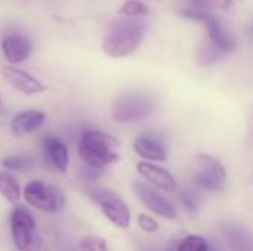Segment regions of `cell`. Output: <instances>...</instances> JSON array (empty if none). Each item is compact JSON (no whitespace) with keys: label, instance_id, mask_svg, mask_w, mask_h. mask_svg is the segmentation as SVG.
<instances>
[{"label":"cell","instance_id":"obj_15","mask_svg":"<svg viewBox=\"0 0 253 251\" xmlns=\"http://www.w3.org/2000/svg\"><path fill=\"white\" fill-rule=\"evenodd\" d=\"M43 151H44L46 160L49 161L50 166H53L59 173L67 172L68 163H70V155H68L67 145L61 139L47 136L43 141Z\"/></svg>","mask_w":253,"mask_h":251},{"label":"cell","instance_id":"obj_1","mask_svg":"<svg viewBox=\"0 0 253 251\" xmlns=\"http://www.w3.org/2000/svg\"><path fill=\"white\" fill-rule=\"evenodd\" d=\"M119 142L102 130L87 129L83 132L79 143V155L90 169H104L119 161L116 148Z\"/></svg>","mask_w":253,"mask_h":251},{"label":"cell","instance_id":"obj_2","mask_svg":"<svg viewBox=\"0 0 253 251\" xmlns=\"http://www.w3.org/2000/svg\"><path fill=\"white\" fill-rule=\"evenodd\" d=\"M145 34V27L139 21H120L110 27L102 41V50L110 58H126L136 52Z\"/></svg>","mask_w":253,"mask_h":251},{"label":"cell","instance_id":"obj_11","mask_svg":"<svg viewBox=\"0 0 253 251\" xmlns=\"http://www.w3.org/2000/svg\"><path fill=\"white\" fill-rule=\"evenodd\" d=\"M136 172L153 186L162 189V191H173L176 188V180L163 167H159L148 161H139L136 164Z\"/></svg>","mask_w":253,"mask_h":251},{"label":"cell","instance_id":"obj_20","mask_svg":"<svg viewBox=\"0 0 253 251\" xmlns=\"http://www.w3.org/2000/svg\"><path fill=\"white\" fill-rule=\"evenodd\" d=\"M4 169L16 170V172H27L33 167V160L24 155H12L1 161Z\"/></svg>","mask_w":253,"mask_h":251},{"label":"cell","instance_id":"obj_4","mask_svg":"<svg viewBox=\"0 0 253 251\" xmlns=\"http://www.w3.org/2000/svg\"><path fill=\"white\" fill-rule=\"evenodd\" d=\"M154 109L153 101L145 95H126L114 101L111 114L120 123H133L145 120Z\"/></svg>","mask_w":253,"mask_h":251},{"label":"cell","instance_id":"obj_19","mask_svg":"<svg viewBox=\"0 0 253 251\" xmlns=\"http://www.w3.org/2000/svg\"><path fill=\"white\" fill-rule=\"evenodd\" d=\"M176 251H209V244L200 235H188L179 243Z\"/></svg>","mask_w":253,"mask_h":251},{"label":"cell","instance_id":"obj_13","mask_svg":"<svg viewBox=\"0 0 253 251\" xmlns=\"http://www.w3.org/2000/svg\"><path fill=\"white\" fill-rule=\"evenodd\" d=\"M135 152L145 161H166L168 151L165 145L153 135H139L133 142Z\"/></svg>","mask_w":253,"mask_h":251},{"label":"cell","instance_id":"obj_17","mask_svg":"<svg viewBox=\"0 0 253 251\" xmlns=\"http://www.w3.org/2000/svg\"><path fill=\"white\" fill-rule=\"evenodd\" d=\"M0 195L10 204H16L21 197V188L16 178L7 172H0Z\"/></svg>","mask_w":253,"mask_h":251},{"label":"cell","instance_id":"obj_22","mask_svg":"<svg viewBox=\"0 0 253 251\" xmlns=\"http://www.w3.org/2000/svg\"><path fill=\"white\" fill-rule=\"evenodd\" d=\"M193 3L205 10H224L233 4V0H193Z\"/></svg>","mask_w":253,"mask_h":251},{"label":"cell","instance_id":"obj_23","mask_svg":"<svg viewBox=\"0 0 253 251\" xmlns=\"http://www.w3.org/2000/svg\"><path fill=\"white\" fill-rule=\"evenodd\" d=\"M138 225L141 226L142 231L145 232H156L159 231V223L154 217L148 216V215H139L138 216Z\"/></svg>","mask_w":253,"mask_h":251},{"label":"cell","instance_id":"obj_3","mask_svg":"<svg viewBox=\"0 0 253 251\" xmlns=\"http://www.w3.org/2000/svg\"><path fill=\"white\" fill-rule=\"evenodd\" d=\"M90 198L101 207L105 217L122 229H127L130 225V210L127 204L113 191L105 188L90 189Z\"/></svg>","mask_w":253,"mask_h":251},{"label":"cell","instance_id":"obj_18","mask_svg":"<svg viewBox=\"0 0 253 251\" xmlns=\"http://www.w3.org/2000/svg\"><path fill=\"white\" fill-rule=\"evenodd\" d=\"M150 12L148 6L145 3H142L141 0H126L120 7H119V13L123 16H129V18H136V16H144Z\"/></svg>","mask_w":253,"mask_h":251},{"label":"cell","instance_id":"obj_14","mask_svg":"<svg viewBox=\"0 0 253 251\" xmlns=\"http://www.w3.org/2000/svg\"><path fill=\"white\" fill-rule=\"evenodd\" d=\"M1 52L9 64L16 65L31 55V44L22 36H6L1 40Z\"/></svg>","mask_w":253,"mask_h":251},{"label":"cell","instance_id":"obj_5","mask_svg":"<svg viewBox=\"0 0 253 251\" xmlns=\"http://www.w3.org/2000/svg\"><path fill=\"white\" fill-rule=\"evenodd\" d=\"M24 198L30 206L46 213H56L65 204L64 194L58 188L46 185L40 180H33L25 185Z\"/></svg>","mask_w":253,"mask_h":251},{"label":"cell","instance_id":"obj_21","mask_svg":"<svg viewBox=\"0 0 253 251\" xmlns=\"http://www.w3.org/2000/svg\"><path fill=\"white\" fill-rule=\"evenodd\" d=\"M80 249L82 251H110L107 241L101 237H95V235H89L84 237L80 241Z\"/></svg>","mask_w":253,"mask_h":251},{"label":"cell","instance_id":"obj_12","mask_svg":"<svg viewBox=\"0 0 253 251\" xmlns=\"http://www.w3.org/2000/svg\"><path fill=\"white\" fill-rule=\"evenodd\" d=\"M200 22L206 24L209 40L213 44H216V46H219V47H222V49H225V50H228L231 53L236 50V47H237L236 37L221 24V21L218 18H215V16H212V15L205 12Z\"/></svg>","mask_w":253,"mask_h":251},{"label":"cell","instance_id":"obj_25","mask_svg":"<svg viewBox=\"0 0 253 251\" xmlns=\"http://www.w3.org/2000/svg\"><path fill=\"white\" fill-rule=\"evenodd\" d=\"M1 107H3V104H1V99H0V112H1Z\"/></svg>","mask_w":253,"mask_h":251},{"label":"cell","instance_id":"obj_10","mask_svg":"<svg viewBox=\"0 0 253 251\" xmlns=\"http://www.w3.org/2000/svg\"><path fill=\"white\" fill-rule=\"evenodd\" d=\"M46 121V114L39 109H27L16 114L10 121V133L15 138H22L39 130Z\"/></svg>","mask_w":253,"mask_h":251},{"label":"cell","instance_id":"obj_8","mask_svg":"<svg viewBox=\"0 0 253 251\" xmlns=\"http://www.w3.org/2000/svg\"><path fill=\"white\" fill-rule=\"evenodd\" d=\"M133 188H135V192H136L138 198L141 200V203L151 213H154L163 219H168V220L176 219L175 207L170 204L169 200H166L163 195H160L156 189H153L151 186H148L147 183H142V182H135Z\"/></svg>","mask_w":253,"mask_h":251},{"label":"cell","instance_id":"obj_7","mask_svg":"<svg viewBox=\"0 0 253 251\" xmlns=\"http://www.w3.org/2000/svg\"><path fill=\"white\" fill-rule=\"evenodd\" d=\"M10 234L13 240V246L18 251H28L36 238V222L31 213L18 206L10 213Z\"/></svg>","mask_w":253,"mask_h":251},{"label":"cell","instance_id":"obj_26","mask_svg":"<svg viewBox=\"0 0 253 251\" xmlns=\"http://www.w3.org/2000/svg\"><path fill=\"white\" fill-rule=\"evenodd\" d=\"M68 251H74V250H68Z\"/></svg>","mask_w":253,"mask_h":251},{"label":"cell","instance_id":"obj_24","mask_svg":"<svg viewBox=\"0 0 253 251\" xmlns=\"http://www.w3.org/2000/svg\"><path fill=\"white\" fill-rule=\"evenodd\" d=\"M181 203L184 204V207L190 212H194L199 206V201H197V197L191 192H184L181 195Z\"/></svg>","mask_w":253,"mask_h":251},{"label":"cell","instance_id":"obj_16","mask_svg":"<svg viewBox=\"0 0 253 251\" xmlns=\"http://www.w3.org/2000/svg\"><path fill=\"white\" fill-rule=\"evenodd\" d=\"M231 55V52L213 44L211 40H208L197 52V62L202 67H211L215 65L224 59H227Z\"/></svg>","mask_w":253,"mask_h":251},{"label":"cell","instance_id":"obj_6","mask_svg":"<svg viewBox=\"0 0 253 251\" xmlns=\"http://www.w3.org/2000/svg\"><path fill=\"white\" fill-rule=\"evenodd\" d=\"M196 173L194 180L199 188L215 192L224 188L227 180V173L221 161L208 154H197L196 157Z\"/></svg>","mask_w":253,"mask_h":251},{"label":"cell","instance_id":"obj_9","mask_svg":"<svg viewBox=\"0 0 253 251\" xmlns=\"http://www.w3.org/2000/svg\"><path fill=\"white\" fill-rule=\"evenodd\" d=\"M3 77L16 92H19L25 96L39 95V93H43L47 90V86L44 83L37 80L30 72H27L21 68H16L13 65L3 67Z\"/></svg>","mask_w":253,"mask_h":251}]
</instances>
